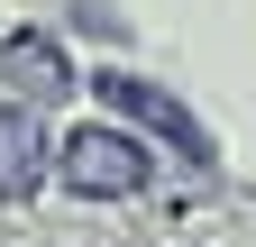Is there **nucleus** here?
Masks as SVG:
<instances>
[{"label":"nucleus","mask_w":256,"mask_h":247,"mask_svg":"<svg viewBox=\"0 0 256 247\" xmlns=\"http://www.w3.org/2000/svg\"><path fill=\"white\" fill-rule=\"evenodd\" d=\"M55 174H64V192H82V202H128V192H146V146L128 138V128H101V119H92V128H74L55 146Z\"/></svg>","instance_id":"nucleus-1"},{"label":"nucleus","mask_w":256,"mask_h":247,"mask_svg":"<svg viewBox=\"0 0 256 247\" xmlns=\"http://www.w3.org/2000/svg\"><path fill=\"white\" fill-rule=\"evenodd\" d=\"M46 183V128H37V101H0V210L37 202Z\"/></svg>","instance_id":"nucleus-2"},{"label":"nucleus","mask_w":256,"mask_h":247,"mask_svg":"<svg viewBox=\"0 0 256 247\" xmlns=\"http://www.w3.org/2000/svg\"><path fill=\"white\" fill-rule=\"evenodd\" d=\"M0 74H10L28 101H55V92L74 82V74H64V55H55V37H37V28H18V37L0 46Z\"/></svg>","instance_id":"nucleus-3"},{"label":"nucleus","mask_w":256,"mask_h":247,"mask_svg":"<svg viewBox=\"0 0 256 247\" xmlns=\"http://www.w3.org/2000/svg\"><path fill=\"white\" fill-rule=\"evenodd\" d=\"M101 101H119V110L156 119V128H174V138H183V156H210V138L192 128V119H183V110H174V101H165L156 82H138V74H101Z\"/></svg>","instance_id":"nucleus-4"}]
</instances>
